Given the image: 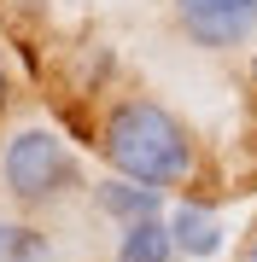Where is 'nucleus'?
<instances>
[{
  "label": "nucleus",
  "mask_w": 257,
  "mask_h": 262,
  "mask_svg": "<svg viewBox=\"0 0 257 262\" xmlns=\"http://www.w3.org/2000/svg\"><path fill=\"white\" fill-rule=\"evenodd\" d=\"M100 151L134 187H181L199 169V146H193L187 122L175 111H164L158 99H117L100 122Z\"/></svg>",
  "instance_id": "nucleus-1"
},
{
  "label": "nucleus",
  "mask_w": 257,
  "mask_h": 262,
  "mask_svg": "<svg viewBox=\"0 0 257 262\" xmlns=\"http://www.w3.org/2000/svg\"><path fill=\"white\" fill-rule=\"evenodd\" d=\"M0 181L18 204H53L76 187V158L58 140L53 128H18L6 146H0Z\"/></svg>",
  "instance_id": "nucleus-2"
},
{
  "label": "nucleus",
  "mask_w": 257,
  "mask_h": 262,
  "mask_svg": "<svg viewBox=\"0 0 257 262\" xmlns=\"http://www.w3.org/2000/svg\"><path fill=\"white\" fill-rule=\"evenodd\" d=\"M175 24L187 29L193 47L228 53L257 35V0H175Z\"/></svg>",
  "instance_id": "nucleus-3"
},
{
  "label": "nucleus",
  "mask_w": 257,
  "mask_h": 262,
  "mask_svg": "<svg viewBox=\"0 0 257 262\" xmlns=\"http://www.w3.org/2000/svg\"><path fill=\"white\" fill-rule=\"evenodd\" d=\"M170 239H175V256H216L222 251V215L199 204V198H181L170 210Z\"/></svg>",
  "instance_id": "nucleus-4"
},
{
  "label": "nucleus",
  "mask_w": 257,
  "mask_h": 262,
  "mask_svg": "<svg viewBox=\"0 0 257 262\" xmlns=\"http://www.w3.org/2000/svg\"><path fill=\"white\" fill-rule=\"evenodd\" d=\"M94 204H100L105 215H117V222H123V227H134V222H152V215H158L164 192H152V187H134V181L111 175V181H100Z\"/></svg>",
  "instance_id": "nucleus-5"
},
{
  "label": "nucleus",
  "mask_w": 257,
  "mask_h": 262,
  "mask_svg": "<svg viewBox=\"0 0 257 262\" xmlns=\"http://www.w3.org/2000/svg\"><path fill=\"white\" fill-rule=\"evenodd\" d=\"M117 262H175V239H170V222L152 215V222H134L117 233Z\"/></svg>",
  "instance_id": "nucleus-6"
},
{
  "label": "nucleus",
  "mask_w": 257,
  "mask_h": 262,
  "mask_svg": "<svg viewBox=\"0 0 257 262\" xmlns=\"http://www.w3.org/2000/svg\"><path fill=\"white\" fill-rule=\"evenodd\" d=\"M0 105H6V64H0Z\"/></svg>",
  "instance_id": "nucleus-7"
},
{
  "label": "nucleus",
  "mask_w": 257,
  "mask_h": 262,
  "mask_svg": "<svg viewBox=\"0 0 257 262\" xmlns=\"http://www.w3.org/2000/svg\"><path fill=\"white\" fill-rule=\"evenodd\" d=\"M246 262H257V239H251V251H246Z\"/></svg>",
  "instance_id": "nucleus-8"
}]
</instances>
